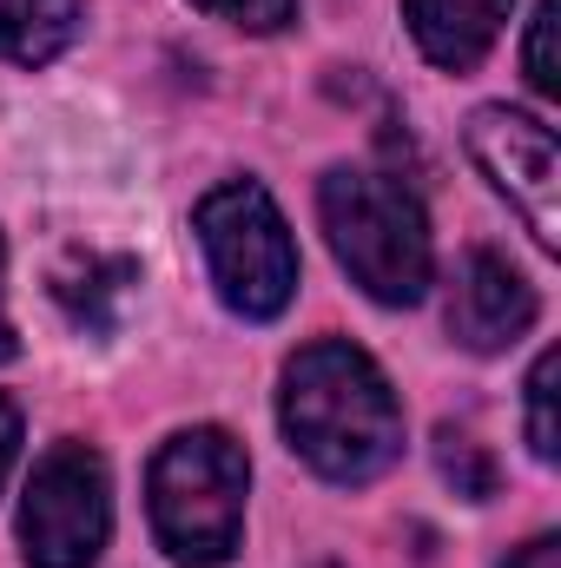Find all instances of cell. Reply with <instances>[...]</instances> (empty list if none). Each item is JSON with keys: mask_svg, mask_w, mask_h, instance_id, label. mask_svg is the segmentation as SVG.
I'll use <instances>...</instances> for the list:
<instances>
[{"mask_svg": "<svg viewBox=\"0 0 561 568\" xmlns=\"http://www.w3.org/2000/svg\"><path fill=\"white\" fill-rule=\"evenodd\" d=\"M278 424L324 483H377L404 456V410L390 377L344 337L304 344L284 364Z\"/></svg>", "mask_w": 561, "mask_h": 568, "instance_id": "6da1fadb", "label": "cell"}, {"mask_svg": "<svg viewBox=\"0 0 561 568\" xmlns=\"http://www.w3.org/2000/svg\"><path fill=\"white\" fill-rule=\"evenodd\" d=\"M245 489H252V463L238 436L178 429L152 456V476H145L159 549L185 568H225L245 536Z\"/></svg>", "mask_w": 561, "mask_h": 568, "instance_id": "7a4b0ae2", "label": "cell"}, {"mask_svg": "<svg viewBox=\"0 0 561 568\" xmlns=\"http://www.w3.org/2000/svg\"><path fill=\"white\" fill-rule=\"evenodd\" d=\"M317 212L330 232V252L377 304H417L429 291L436 252L417 192L370 165H337L317 185Z\"/></svg>", "mask_w": 561, "mask_h": 568, "instance_id": "3957f363", "label": "cell"}, {"mask_svg": "<svg viewBox=\"0 0 561 568\" xmlns=\"http://www.w3.org/2000/svg\"><path fill=\"white\" fill-rule=\"evenodd\" d=\"M192 225H198V245H205L218 297L238 317L265 324L297 297V245H290V225H284V212L272 205V192L258 179L212 185L198 199Z\"/></svg>", "mask_w": 561, "mask_h": 568, "instance_id": "277c9868", "label": "cell"}, {"mask_svg": "<svg viewBox=\"0 0 561 568\" xmlns=\"http://www.w3.org/2000/svg\"><path fill=\"white\" fill-rule=\"evenodd\" d=\"M113 536V483L100 449L53 443L20 496V556L27 568H93Z\"/></svg>", "mask_w": 561, "mask_h": 568, "instance_id": "5b68a950", "label": "cell"}, {"mask_svg": "<svg viewBox=\"0 0 561 568\" xmlns=\"http://www.w3.org/2000/svg\"><path fill=\"white\" fill-rule=\"evenodd\" d=\"M469 159L489 172L496 192H509V205L529 219L536 245L555 252L561 239V152L555 133L529 113H509V106H482L469 120Z\"/></svg>", "mask_w": 561, "mask_h": 568, "instance_id": "8992f818", "label": "cell"}, {"mask_svg": "<svg viewBox=\"0 0 561 568\" xmlns=\"http://www.w3.org/2000/svg\"><path fill=\"white\" fill-rule=\"evenodd\" d=\"M536 324V284L522 278L502 252H469L449 284V337L462 351H509Z\"/></svg>", "mask_w": 561, "mask_h": 568, "instance_id": "52a82bcc", "label": "cell"}, {"mask_svg": "<svg viewBox=\"0 0 561 568\" xmlns=\"http://www.w3.org/2000/svg\"><path fill=\"white\" fill-rule=\"evenodd\" d=\"M509 7L516 0H404V20L417 33L422 60H436L442 73H469L509 27Z\"/></svg>", "mask_w": 561, "mask_h": 568, "instance_id": "ba28073f", "label": "cell"}, {"mask_svg": "<svg viewBox=\"0 0 561 568\" xmlns=\"http://www.w3.org/2000/svg\"><path fill=\"white\" fill-rule=\"evenodd\" d=\"M80 20H86L80 0H0V60L47 67L53 53L73 47Z\"/></svg>", "mask_w": 561, "mask_h": 568, "instance_id": "9c48e42d", "label": "cell"}, {"mask_svg": "<svg viewBox=\"0 0 561 568\" xmlns=\"http://www.w3.org/2000/svg\"><path fill=\"white\" fill-rule=\"evenodd\" d=\"M140 284V272L126 265V258H73L53 291H60V304L73 311V324H93V331H106L113 317H120V304H126V291Z\"/></svg>", "mask_w": 561, "mask_h": 568, "instance_id": "30bf717a", "label": "cell"}, {"mask_svg": "<svg viewBox=\"0 0 561 568\" xmlns=\"http://www.w3.org/2000/svg\"><path fill=\"white\" fill-rule=\"evenodd\" d=\"M436 463H442V476L456 483V496H469V503H482V496L496 489V469H489L482 443L462 436V429H442V436H436Z\"/></svg>", "mask_w": 561, "mask_h": 568, "instance_id": "8fae6325", "label": "cell"}, {"mask_svg": "<svg viewBox=\"0 0 561 568\" xmlns=\"http://www.w3.org/2000/svg\"><path fill=\"white\" fill-rule=\"evenodd\" d=\"M555 371H561L555 351H542L536 371H529V449H536L542 463H555V449H561V436H555Z\"/></svg>", "mask_w": 561, "mask_h": 568, "instance_id": "7c38bea8", "label": "cell"}, {"mask_svg": "<svg viewBox=\"0 0 561 568\" xmlns=\"http://www.w3.org/2000/svg\"><path fill=\"white\" fill-rule=\"evenodd\" d=\"M555 0H536V20H529V47H522V67H529V87L542 100L561 93V67H555Z\"/></svg>", "mask_w": 561, "mask_h": 568, "instance_id": "4fadbf2b", "label": "cell"}, {"mask_svg": "<svg viewBox=\"0 0 561 568\" xmlns=\"http://www.w3.org/2000/svg\"><path fill=\"white\" fill-rule=\"evenodd\" d=\"M192 7H205L212 20H232L245 33H278L297 20V0H192Z\"/></svg>", "mask_w": 561, "mask_h": 568, "instance_id": "5bb4252c", "label": "cell"}, {"mask_svg": "<svg viewBox=\"0 0 561 568\" xmlns=\"http://www.w3.org/2000/svg\"><path fill=\"white\" fill-rule=\"evenodd\" d=\"M13 456H20V404L0 397V483H7V469H13Z\"/></svg>", "mask_w": 561, "mask_h": 568, "instance_id": "9a60e30c", "label": "cell"}, {"mask_svg": "<svg viewBox=\"0 0 561 568\" xmlns=\"http://www.w3.org/2000/svg\"><path fill=\"white\" fill-rule=\"evenodd\" d=\"M502 568H561V542L555 536H536V542H522Z\"/></svg>", "mask_w": 561, "mask_h": 568, "instance_id": "2e32d148", "label": "cell"}, {"mask_svg": "<svg viewBox=\"0 0 561 568\" xmlns=\"http://www.w3.org/2000/svg\"><path fill=\"white\" fill-rule=\"evenodd\" d=\"M0 278H7V245H0ZM20 344H13V324H7V304H0V364L13 357Z\"/></svg>", "mask_w": 561, "mask_h": 568, "instance_id": "e0dca14e", "label": "cell"}]
</instances>
